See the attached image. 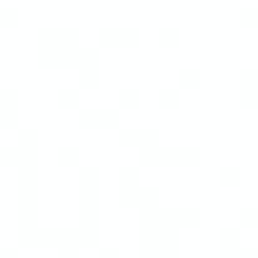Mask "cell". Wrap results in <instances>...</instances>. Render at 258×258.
Masks as SVG:
<instances>
[{
  "mask_svg": "<svg viewBox=\"0 0 258 258\" xmlns=\"http://www.w3.org/2000/svg\"><path fill=\"white\" fill-rule=\"evenodd\" d=\"M0 126L3 129L16 126V91L0 94Z\"/></svg>",
  "mask_w": 258,
  "mask_h": 258,
  "instance_id": "obj_2",
  "label": "cell"
},
{
  "mask_svg": "<svg viewBox=\"0 0 258 258\" xmlns=\"http://www.w3.org/2000/svg\"><path fill=\"white\" fill-rule=\"evenodd\" d=\"M240 225L243 228H258V208H243L240 210Z\"/></svg>",
  "mask_w": 258,
  "mask_h": 258,
  "instance_id": "obj_6",
  "label": "cell"
},
{
  "mask_svg": "<svg viewBox=\"0 0 258 258\" xmlns=\"http://www.w3.org/2000/svg\"><path fill=\"white\" fill-rule=\"evenodd\" d=\"M240 16H243V23H258V8H255V6L243 8Z\"/></svg>",
  "mask_w": 258,
  "mask_h": 258,
  "instance_id": "obj_11",
  "label": "cell"
},
{
  "mask_svg": "<svg viewBox=\"0 0 258 258\" xmlns=\"http://www.w3.org/2000/svg\"><path fill=\"white\" fill-rule=\"evenodd\" d=\"M240 167H223L220 170V185L223 187H238L240 185Z\"/></svg>",
  "mask_w": 258,
  "mask_h": 258,
  "instance_id": "obj_4",
  "label": "cell"
},
{
  "mask_svg": "<svg viewBox=\"0 0 258 258\" xmlns=\"http://www.w3.org/2000/svg\"><path fill=\"white\" fill-rule=\"evenodd\" d=\"M79 91H58V106H76Z\"/></svg>",
  "mask_w": 258,
  "mask_h": 258,
  "instance_id": "obj_10",
  "label": "cell"
},
{
  "mask_svg": "<svg viewBox=\"0 0 258 258\" xmlns=\"http://www.w3.org/2000/svg\"><path fill=\"white\" fill-rule=\"evenodd\" d=\"M160 104L175 109V106H180V94H177V91H162V94H160Z\"/></svg>",
  "mask_w": 258,
  "mask_h": 258,
  "instance_id": "obj_8",
  "label": "cell"
},
{
  "mask_svg": "<svg viewBox=\"0 0 258 258\" xmlns=\"http://www.w3.org/2000/svg\"><path fill=\"white\" fill-rule=\"evenodd\" d=\"M137 96H140V91H121V94H119V104L132 109V106H137V104H140V101H137Z\"/></svg>",
  "mask_w": 258,
  "mask_h": 258,
  "instance_id": "obj_9",
  "label": "cell"
},
{
  "mask_svg": "<svg viewBox=\"0 0 258 258\" xmlns=\"http://www.w3.org/2000/svg\"><path fill=\"white\" fill-rule=\"evenodd\" d=\"M99 258H119V250L116 248H101L99 250Z\"/></svg>",
  "mask_w": 258,
  "mask_h": 258,
  "instance_id": "obj_12",
  "label": "cell"
},
{
  "mask_svg": "<svg viewBox=\"0 0 258 258\" xmlns=\"http://www.w3.org/2000/svg\"><path fill=\"white\" fill-rule=\"evenodd\" d=\"M76 162H79V150H76V147H63V150H58V165L74 167Z\"/></svg>",
  "mask_w": 258,
  "mask_h": 258,
  "instance_id": "obj_5",
  "label": "cell"
},
{
  "mask_svg": "<svg viewBox=\"0 0 258 258\" xmlns=\"http://www.w3.org/2000/svg\"><path fill=\"white\" fill-rule=\"evenodd\" d=\"M81 126H116V111H81Z\"/></svg>",
  "mask_w": 258,
  "mask_h": 258,
  "instance_id": "obj_3",
  "label": "cell"
},
{
  "mask_svg": "<svg viewBox=\"0 0 258 258\" xmlns=\"http://www.w3.org/2000/svg\"><path fill=\"white\" fill-rule=\"evenodd\" d=\"M180 84L182 86H200V71L198 69H187V71H182L180 74Z\"/></svg>",
  "mask_w": 258,
  "mask_h": 258,
  "instance_id": "obj_7",
  "label": "cell"
},
{
  "mask_svg": "<svg viewBox=\"0 0 258 258\" xmlns=\"http://www.w3.org/2000/svg\"><path fill=\"white\" fill-rule=\"evenodd\" d=\"M240 106L258 109V69L240 71Z\"/></svg>",
  "mask_w": 258,
  "mask_h": 258,
  "instance_id": "obj_1",
  "label": "cell"
}]
</instances>
